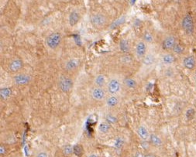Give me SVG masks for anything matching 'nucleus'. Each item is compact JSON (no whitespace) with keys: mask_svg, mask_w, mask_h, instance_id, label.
<instances>
[{"mask_svg":"<svg viewBox=\"0 0 196 157\" xmlns=\"http://www.w3.org/2000/svg\"><path fill=\"white\" fill-rule=\"evenodd\" d=\"M123 81H121L117 77H113L109 79L105 88L106 90L108 95H119V94L121 92L122 89H123Z\"/></svg>","mask_w":196,"mask_h":157,"instance_id":"nucleus-1","label":"nucleus"},{"mask_svg":"<svg viewBox=\"0 0 196 157\" xmlns=\"http://www.w3.org/2000/svg\"><path fill=\"white\" fill-rule=\"evenodd\" d=\"M181 26H182V29L184 33L187 36L193 35L194 29H195V24H194V21L192 16L189 14V13L185 15L182 20Z\"/></svg>","mask_w":196,"mask_h":157,"instance_id":"nucleus-2","label":"nucleus"},{"mask_svg":"<svg viewBox=\"0 0 196 157\" xmlns=\"http://www.w3.org/2000/svg\"><path fill=\"white\" fill-rule=\"evenodd\" d=\"M62 41V36L59 32H53L50 33L45 39V44L47 47L51 50L57 49L60 47Z\"/></svg>","mask_w":196,"mask_h":157,"instance_id":"nucleus-3","label":"nucleus"},{"mask_svg":"<svg viewBox=\"0 0 196 157\" xmlns=\"http://www.w3.org/2000/svg\"><path fill=\"white\" fill-rule=\"evenodd\" d=\"M90 23L96 29H102L106 26L107 17L103 13H95L90 17Z\"/></svg>","mask_w":196,"mask_h":157,"instance_id":"nucleus-4","label":"nucleus"},{"mask_svg":"<svg viewBox=\"0 0 196 157\" xmlns=\"http://www.w3.org/2000/svg\"><path fill=\"white\" fill-rule=\"evenodd\" d=\"M58 88L64 93H68L72 90L74 86L73 79L68 75H61L57 81Z\"/></svg>","mask_w":196,"mask_h":157,"instance_id":"nucleus-5","label":"nucleus"},{"mask_svg":"<svg viewBox=\"0 0 196 157\" xmlns=\"http://www.w3.org/2000/svg\"><path fill=\"white\" fill-rule=\"evenodd\" d=\"M177 43H178V40L175 36L167 35L162 40L161 47L165 52H171Z\"/></svg>","mask_w":196,"mask_h":157,"instance_id":"nucleus-6","label":"nucleus"},{"mask_svg":"<svg viewBox=\"0 0 196 157\" xmlns=\"http://www.w3.org/2000/svg\"><path fill=\"white\" fill-rule=\"evenodd\" d=\"M147 45L148 44L144 42L143 40H139L136 44L134 52H135V56L136 58L142 60V59L145 57V55L147 53Z\"/></svg>","mask_w":196,"mask_h":157,"instance_id":"nucleus-7","label":"nucleus"},{"mask_svg":"<svg viewBox=\"0 0 196 157\" xmlns=\"http://www.w3.org/2000/svg\"><path fill=\"white\" fill-rule=\"evenodd\" d=\"M108 96V94L106 92V90L105 88H99V87H94L91 90V97L93 100L96 101H105Z\"/></svg>","mask_w":196,"mask_h":157,"instance_id":"nucleus-8","label":"nucleus"},{"mask_svg":"<svg viewBox=\"0 0 196 157\" xmlns=\"http://www.w3.org/2000/svg\"><path fill=\"white\" fill-rule=\"evenodd\" d=\"M13 83L16 85L18 86H25L31 82L32 77L28 74L21 73L17 74L13 77Z\"/></svg>","mask_w":196,"mask_h":157,"instance_id":"nucleus-9","label":"nucleus"},{"mask_svg":"<svg viewBox=\"0 0 196 157\" xmlns=\"http://www.w3.org/2000/svg\"><path fill=\"white\" fill-rule=\"evenodd\" d=\"M81 65V61L78 58H70L65 61L64 68L67 72H74Z\"/></svg>","mask_w":196,"mask_h":157,"instance_id":"nucleus-10","label":"nucleus"},{"mask_svg":"<svg viewBox=\"0 0 196 157\" xmlns=\"http://www.w3.org/2000/svg\"><path fill=\"white\" fill-rule=\"evenodd\" d=\"M177 60L176 55L174 54L172 52H165L161 57V61L162 64L167 67L172 66Z\"/></svg>","mask_w":196,"mask_h":157,"instance_id":"nucleus-11","label":"nucleus"},{"mask_svg":"<svg viewBox=\"0 0 196 157\" xmlns=\"http://www.w3.org/2000/svg\"><path fill=\"white\" fill-rule=\"evenodd\" d=\"M23 67V61L22 59L18 57L13 59L8 65L9 71H11L12 73H17L22 69Z\"/></svg>","mask_w":196,"mask_h":157,"instance_id":"nucleus-12","label":"nucleus"},{"mask_svg":"<svg viewBox=\"0 0 196 157\" xmlns=\"http://www.w3.org/2000/svg\"><path fill=\"white\" fill-rule=\"evenodd\" d=\"M182 65L185 69L192 71L196 68V58L193 55H186L182 60Z\"/></svg>","mask_w":196,"mask_h":157,"instance_id":"nucleus-13","label":"nucleus"},{"mask_svg":"<svg viewBox=\"0 0 196 157\" xmlns=\"http://www.w3.org/2000/svg\"><path fill=\"white\" fill-rule=\"evenodd\" d=\"M120 102L119 95H108L106 98L105 99V104L108 108H116Z\"/></svg>","mask_w":196,"mask_h":157,"instance_id":"nucleus-14","label":"nucleus"},{"mask_svg":"<svg viewBox=\"0 0 196 157\" xmlns=\"http://www.w3.org/2000/svg\"><path fill=\"white\" fill-rule=\"evenodd\" d=\"M81 20V14L78 10H73L68 15V23L72 27L75 26Z\"/></svg>","mask_w":196,"mask_h":157,"instance_id":"nucleus-15","label":"nucleus"},{"mask_svg":"<svg viewBox=\"0 0 196 157\" xmlns=\"http://www.w3.org/2000/svg\"><path fill=\"white\" fill-rule=\"evenodd\" d=\"M137 135L140 139L143 141H149L150 136V133L149 132L148 128L144 125H140L138 126L137 130Z\"/></svg>","mask_w":196,"mask_h":157,"instance_id":"nucleus-16","label":"nucleus"},{"mask_svg":"<svg viewBox=\"0 0 196 157\" xmlns=\"http://www.w3.org/2000/svg\"><path fill=\"white\" fill-rule=\"evenodd\" d=\"M142 64L145 67H152L157 61V57L153 53H147L142 59Z\"/></svg>","mask_w":196,"mask_h":157,"instance_id":"nucleus-17","label":"nucleus"},{"mask_svg":"<svg viewBox=\"0 0 196 157\" xmlns=\"http://www.w3.org/2000/svg\"><path fill=\"white\" fill-rule=\"evenodd\" d=\"M123 87L129 90H135L137 88L138 83L135 78L131 77H126L123 80Z\"/></svg>","mask_w":196,"mask_h":157,"instance_id":"nucleus-18","label":"nucleus"},{"mask_svg":"<svg viewBox=\"0 0 196 157\" xmlns=\"http://www.w3.org/2000/svg\"><path fill=\"white\" fill-rule=\"evenodd\" d=\"M108 79L103 74H97L94 78V85L95 87H99V88H106Z\"/></svg>","mask_w":196,"mask_h":157,"instance_id":"nucleus-19","label":"nucleus"},{"mask_svg":"<svg viewBox=\"0 0 196 157\" xmlns=\"http://www.w3.org/2000/svg\"><path fill=\"white\" fill-rule=\"evenodd\" d=\"M119 50L123 53H129L131 50L130 44L127 39H122L119 44Z\"/></svg>","mask_w":196,"mask_h":157,"instance_id":"nucleus-20","label":"nucleus"},{"mask_svg":"<svg viewBox=\"0 0 196 157\" xmlns=\"http://www.w3.org/2000/svg\"><path fill=\"white\" fill-rule=\"evenodd\" d=\"M172 52L174 54L177 55H184L186 52V47H185V45L182 44L181 43L178 42L176 44V45L174 46V47L173 48Z\"/></svg>","mask_w":196,"mask_h":157,"instance_id":"nucleus-21","label":"nucleus"},{"mask_svg":"<svg viewBox=\"0 0 196 157\" xmlns=\"http://www.w3.org/2000/svg\"><path fill=\"white\" fill-rule=\"evenodd\" d=\"M149 141H150V144L156 146V147H159V146H161L162 143H163L162 139H161V137H160L159 135H158L157 134H154V133L150 134Z\"/></svg>","mask_w":196,"mask_h":157,"instance_id":"nucleus-22","label":"nucleus"},{"mask_svg":"<svg viewBox=\"0 0 196 157\" xmlns=\"http://www.w3.org/2000/svg\"><path fill=\"white\" fill-rule=\"evenodd\" d=\"M98 129L103 134H107L111 129V125L109 124L106 121H103L98 125Z\"/></svg>","mask_w":196,"mask_h":157,"instance_id":"nucleus-23","label":"nucleus"},{"mask_svg":"<svg viewBox=\"0 0 196 157\" xmlns=\"http://www.w3.org/2000/svg\"><path fill=\"white\" fill-rule=\"evenodd\" d=\"M104 121L107 122L109 124H110L111 125H115L118 122V118L115 115H114L113 113H111V112H108L105 115L104 117Z\"/></svg>","mask_w":196,"mask_h":157,"instance_id":"nucleus-24","label":"nucleus"},{"mask_svg":"<svg viewBox=\"0 0 196 157\" xmlns=\"http://www.w3.org/2000/svg\"><path fill=\"white\" fill-rule=\"evenodd\" d=\"M12 95V89L10 88H2L0 90V98L2 100H6L9 98Z\"/></svg>","mask_w":196,"mask_h":157,"instance_id":"nucleus-25","label":"nucleus"},{"mask_svg":"<svg viewBox=\"0 0 196 157\" xmlns=\"http://www.w3.org/2000/svg\"><path fill=\"white\" fill-rule=\"evenodd\" d=\"M119 60H120V62L123 64L128 65V64H130L133 62V59L132 56L129 54V53H123L120 57V58H119Z\"/></svg>","mask_w":196,"mask_h":157,"instance_id":"nucleus-26","label":"nucleus"},{"mask_svg":"<svg viewBox=\"0 0 196 157\" xmlns=\"http://www.w3.org/2000/svg\"><path fill=\"white\" fill-rule=\"evenodd\" d=\"M143 40L144 42L147 43V44H153L154 42V35L150 31H145L143 35Z\"/></svg>","mask_w":196,"mask_h":157,"instance_id":"nucleus-27","label":"nucleus"},{"mask_svg":"<svg viewBox=\"0 0 196 157\" xmlns=\"http://www.w3.org/2000/svg\"><path fill=\"white\" fill-rule=\"evenodd\" d=\"M195 115H196V111L194 110V108H189L186 111V112H185L186 119L189 121L192 120V119L194 118V116H195Z\"/></svg>","mask_w":196,"mask_h":157,"instance_id":"nucleus-28","label":"nucleus"},{"mask_svg":"<svg viewBox=\"0 0 196 157\" xmlns=\"http://www.w3.org/2000/svg\"><path fill=\"white\" fill-rule=\"evenodd\" d=\"M123 144H124V141L120 137L116 138L114 141V147L116 149H121L122 147L123 146Z\"/></svg>","mask_w":196,"mask_h":157,"instance_id":"nucleus-29","label":"nucleus"},{"mask_svg":"<svg viewBox=\"0 0 196 157\" xmlns=\"http://www.w3.org/2000/svg\"><path fill=\"white\" fill-rule=\"evenodd\" d=\"M63 153L66 155H72V153H74V146L71 145H66L63 148Z\"/></svg>","mask_w":196,"mask_h":157,"instance_id":"nucleus-30","label":"nucleus"},{"mask_svg":"<svg viewBox=\"0 0 196 157\" xmlns=\"http://www.w3.org/2000/svg\"><path fill=\"white\" fill-rule=\"evenodd\" d=\"M74 154H75L78 157L81 156V155L83 154V149L81 146H80V145L74 146Z\"/></svg>","mask_w":196,"mask_h":157,"instance_id":"nucleus-31","label":"nucleus"},{"mask_svg":"<svg viewBox=\"0 0 196 157\" xmlns=\"http://www.w3.org/2000/svg\"><path fill=\"white\" fill-rule=\"evenodd\" d=\"M174 70L170 68V67H169V68H167V69H166V71H165V75H166L167 77H171L174 76Z\"/></svg>","mask_w":196,"mask_h":157,"instance_id":"nucleus-32","label":"nucleus"},{"mask_svg":"<svg viewBox=\"0 0 196 157\" xmlns=\"http://www.w3.org/2000/svg\"><path fill=\"white\" fill-rule=\"evenodd\" d=\"M35 157H49V155H48L47 152H38L36 155Z\"/></svg>","mask_w":196,"mask_h":157,"instance_id":"nucleus-33","label":"nucleus"},{"mask_svg":"<svg viewBox=\"0 0 196 157\" xmlns=\"http://www.w3.org/2000/svg\"><path fill=\"white\" fill-rule=\"evenodd\" d=\"M149 145H150V143L149 141H143L141 143V146L144 149H147L149 148Z\"/></svg>","mask_w":196,"mask_h":157,"instance_id":"nucleus-34","label":"nucleus"},{"mask_svg":"<svg viewBox=\"0 0 196 157\" xmlns=\"http://www.w3.org/2000/svg\"><path fill=\"white\" fill-rule=\"evenodd\" d=\"M6 147L2 145V146H0V154H1V155H4V154L6 153Z\"/></svg>","mask_w":196,"mask_h":157,"instance_id":"nucleus-35","label":"nucleus"},{"mask_svg":"<svg viewBox=\"0 0 196 157\" xmlns=\"http://www.w3.org/2000/svg\"><path fill=\"white\" fill-rule=\"evenodd\" d=\"M143 157H156V155L154 154H146L145 155H143Z\"/></svg>","mask_w":196,"mask_h":157,"instance_id":"nucleus-36","label":"nucleus"},{"mask_svg":"<svg viewBox=\"0 0 196 157\" xmlns=\"http://www.w3.org/2000/svg\"><path fill=\"white\" fill-rule=\"evenodd\" d=\"M89 157H98V156L96 155H95V154H92L91 155H89Z\"/></svg>","mask_w":196,"mask_h":157,"instance_id":"nucleus-37","label":"nucleus"}]
</instances>
